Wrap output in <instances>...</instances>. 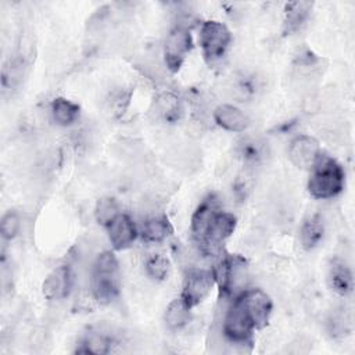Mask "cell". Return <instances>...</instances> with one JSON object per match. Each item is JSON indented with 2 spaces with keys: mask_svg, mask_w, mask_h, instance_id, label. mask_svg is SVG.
Masks as SVG:
<instances>
[{
  "mask_svg": "<svg viewBox=\"0 0 355 355\" xmlns=\"http://www.w3.org/2000/svg\"><path fill=\"white\" fill-rule=\"evenodd\" d=\"M345 184L343 166L330 155L320 153L311 166L308 191L315 198H333L340 194Z\"/></svg>",
  "mask_w": 355,
  "mask_h": 355,
  "instance_id": "1",
  "label": "cell"
},
{
  "mask_svg": "<svg viewBox=\"0 0 355 355\" xmlns=\"http://www.w3.org/2000/svg\"><path fill=\"white\" fill-rule=\"evenodd\" d=\"M121 288L119 263L111 251H103L97 255L92 269V293L100 304L114 301Z\"/></svg>",
  "mask_w": 355,
  "mask_h": 355,
  "instance_id": "2",
  "label": "cell"
},
{
  "mask_svg": "<svg viewBox=\"0 0 355 355\" xmlns=\"http://www.w3.org/2000/svg\"><path fill=\"white\" fill-rule=\"evenodd\" d=\"M232 42L229 28L219 21H205L200 29V46L208 62L219 60Z\"/></svg>",
  "mask_w": 355,
  "mask_h": 355,
  "instance_id": "3",
  "label": "cell"
},
{
  "mask_svg": "<svg viewBox=\"0 0 355 355\" xmlns=\"http://www.w3.org/2000/svg\"><path fill=\"white\" fill-rule=\"evenodd\" d=\"M254 330L255 324L247 312L240 295H237L225 316L223 333L230 341L244 344L251 340Z\"/></svg>",
  "mask_w": 355,
  "mask_h": 355,
  "instance_id": "4",
  "label": "cell"
},
{
  "mask_svg": "<svg viewBox=\"0 0 355 355\" xmlns=\"http://www.w3.org/2000/svg\"><path fill=\"white\" fill-rule=\"evenodd\" d=\"M193 49V37L187 28L175 26L166 36L164 58L171 72H178Z\"/></svg>",
  "mask_w": 355,
  "mask_h": 355,
  "instance_id": "5",
  "label": "cell"
},
{
  "mask_svg": "<svg viewBox=\"0 0 355 355\" xmlns=\"http://www.w3.org/2000/svg\"><path fill=\"white\" fill-rule=\"evenodd\" d=\"M214 283L215 280H214L212 272L202 270V269H193L187 272L184 277L180 298L191 309L204 301V298L212 290Z\"/></svg>",
  "mask_w": 355,
  "mask_h": 355,
  "instance_id": "6",
  "label": "cell"
},
{
  "mask_svg": "<svg viewBox=\"0 0 355 355\" xmlns=\"http://www.w3.org/2000/svg\"><path fill=\"white\" fill-rule=\"evenodd\" d=\"M236 223H237V219L233 214L218 211L207 226L205 234L200 241L201 247L204 250H209L212 247L219 245L222 241H225L227 237L232 236V233L236 229Z\"/></svg>",
  "mask_w": 355,
  "mask_h": 355,
  "instance_id": "7",
  "label": "cell"
},
{
  "mask_svg": "<svg viewBox=\"0 0 355 355\" xmlns=\"http://www.w3.org/2000/svg\"><path fill=\"white\" fill-rule=\"evenodd\" d=\"M240 298L250 313L255 329H262L266 326L269 316L272 313V301L269 295L262 291L261 288H251L247 291H243L240 294Z\"/></svg>",
  "mask_w": 355,
  "mask_h": 355,
  "instance_id": "8",
  "label": "cell"
},
{
  "mask_svg": "<svg viewBox=\"0 0 355 355\" xmlns=\"http://www.w3.org/2000/svg\"><path fill=\"white\" fill-rule=\"evenodd\" d=\"M320 153L319 141L308 135L294 137L288 146V157L291 162L301 169H309Z\"/></svg>",
  "mask_w": 355,
  "mask_h": 355,
  "instance_id": "9",
  "label": "cell"
},
{
  "mask_svg": "<svg viewBox=\"0 0 355 355\" xmlns=\"http://www.w3.org/2000/svg\"><path fill=\"white\" fill-rule=\"evenodd\" d=\"M72 284H73V275L71 268L67 265L58 266L44 279L43 295L50 301L62 300L71 293Z\"/></svg>",
  "mask_w": 355,
  "mask_h": 355,
  "instance_id": "10",
  "label": "cell"
},
{
  "mask_svg": "<svg viewBox=\"0 0 355 355\" xmlns=\"http://www.w3.org/2000/svg\"><path fill=\"white\" fill-rule=\"evenodd\" d=\"M245 265V259L239 255L225 254L212 268V276L220 293L229 294L234 283L239 268Z\"/></svg>",
  "mask_w": 355,
  "mask_h": 355,
  "instance_id": "11",
  "label": "cell"
},
{
  "mask_svg": "<svg viewBox=\"0 0 355 355\" xmlns=\"http://www.w3.org/2000/svg\"><path fill=\"white\" fill-rule=\"evenodd\" d=\"M108 237L115 250H123L129 247L137 237V229L126 214H119L108 226Z\"/></svg>",
  "mask_w": 355,
  "mask_h": 355,
  "instance_id": "12",
  "label": "cell"
},
{
  "mask_svg": "<svg viewBox=\"0 0 355 355\" xmlns=\"http://www.w3.org/2000/svg\"><path fill=\"white\" fill-rule=\"evenodd\" d=\"M330 288L338 295H348L354 288V276L348 263L340 258L331 259L327 275Z\"/></svg>",
  "mask_w": 355,
  "mask_h": 355,
  "instance_id": "13",
  "label": "cell"
},
{
  "mask_svg": "<svg viewBox=\"0 0 355 355\" xmlns=\"http://www.w3.org/2000/svg\"><path fill=\"white\" fill-rule=\"evenodd\" d=\"M215 122L229 132H244L250 126V119L240 108L232 104H222L214 110Z\"/></svg>",
  "mask_w": 355,
  "mask_h": 355,
  "instance_id": "14",
  "label": "cell"
},
{
  "mask_svg": "<svg viewBox=\"0 0 355 355\" xmlns=\"http://www.w3.org/2000/svg\"><path fill=\"white\" fill-rule=\"evenodd\" d=\"M218 211H219V204H218V198L214 194H209L208 197H205L200 202V205L196 208L191 216V232L198 243L202 240L209 220Z\"/></svg>",
  "mask_w": 355,
  "mask_h": 355,
  "instance_id": "15",
  "label": "cell"
},
{
  "mask_svg": "<svg viewBox=\"0 0 355 355\" xmlns=\"http://www.w3.org/2000/svg\"><path fill=\"white\" fill-rule=\"evenodd\" d=\"M312 10L311 1H291L284 7V33L297 31L309 17Z\"/></svg>",
  "mask_w": 355,
  "mask_h": 355,
  "instance_id": "16",
  "label": "cell"
},
{
  "mask_svg": "<svg viewBox=\"0 0 355 355\" xmlns=\"http://www.w3.org/2000/svg\"><path fill=\"white\" fill-rule=\"evenodd\" d=\"M324 234V225L320 215L315 214L305 219L300 230V240L305 250L315 248Z\"/></svg>",
  "mask_w": 355,
  "mask_h": 355,
  "instance_id": "17",
  "label": "cell"
},
{
  "mask_svg": "<svg viewBox=\"0 0 355 355\" xmlns=\"http://www.w3.org/2000/svg\"><path fill=\"white\" fill-rule=\"evenodd\" d=\"M79 105L68 98L57 97L51 103V114L54 121L61 126L72 125L79 116Z\"/></svg>",
  "mask_w": 355,
  "mask_h": 355,
  "instance_id": "18",
  "label": "cell"
},
{
  "mask_svg": "<svg viewBox=\"0 0 355 355\" xmlns=\"http://www.w3.org/2000/svg\"><path fill=\"white\" fill-rule=\"evenodd\" d=\"M172 233V226L169 220L164 216L161 218H150L143 223L141 237L146 241L159 243L165 240Z\"/></svg>",
  "mask_w": 355,
  "mask_h": 355,
  "instance_id": "19",
  "label": "cell"
},
{
  "mask_svg": "<svg viewBox=\"0 0 355 355\" xmlns=\"http://www.w3.org/2000/svg\"><path fill=\"white\" fill-rule=\"evenodd\" d=\"M190 319V308L183 302V300L179 297L173 300L166 311H165V323L168 324L169 329L178 330L187 324Z\"/></svg>",
  "mask_w": 355,
  "mask_h": 355,
  "instance_id": "20",
  "label": "cell"
},
{
  "mask_svg": "<svg viewBox=\"0 0 355 355\" xmlns=\"http://www.w3.org/2000/svg\"><path fill=\"white\" fill-rule=\"evenodd\" d=\"M111 349V338L100 334V333H90L82 341L80 345L76 348L75 352L79 354H107Z\"/></svg>",
  "mask_w": 355,
  "mask_h": 355,
  "instance_id": "21",
  "label": "cell"
},
{
  "mask_svg": "<svg viewBox=\"0 0 355 355\" xmlns=\"http://www.w3.org/2000/svg\"><path fill=\"white\" fill-rule=\"evenodd\" d=\"M121 212L118 211V204L114 198L110 197H104L101 200L97 201L96 209H94V215H96V220L103 225V226H108Z\"/></svg>",
  "mask_w": 355,
  "mask_h": 355,
  "instance_id": "22",
  "label": "cell"
},
{
  "mask_svg": "<svg viewBox=\"0 0 355 355\" xmlns=\"http://www.w3.org/2000/svg\"><path fill=\"white\" fill-rule=\"evenodd\" d=\"M171 270V263L166 257L154 254L146 261V272L154 280H164Z\"/></svg>",
  "mask_w": 355,
  "mask_h": 355,
  "instance_id": "23",
  "label": "cell"
},
{
  "mask_svg": "<svg viewBox=\"0 0 355 355\" xmlns=\"http://www.w3.org/2000/svg\"><path fill=\"white\" fill-rule=\"evenodd\" d=\"M158 111L162 115V118L168 122H173L179 118L180 114V103L179 98L171 93H165L158 97L157 101Z\"/></svg>",
  "mask_w": 355,
  "mask_h": 355,
  "instance_id": "24",
  "label": "cell"
},
{
  "mask_svg": "<svg viewBox=\"0 0 355 355\" xmlns=\"http://www.w3.org/2000/svg\"><path fill=\"white\" fill-rule=\"evenodd\" d=\"M239 154L245 162H258L265 157V143L255 139L243 140L239 147Z\"/></svg>",
  "mask_w": 355,
  "mask_h": 355,
  "instance_id": "25",
  "label": "cell"
},
{
  "mask_svg": "<svg viewBox=\"0 0 355 355\" xmlns=\"http://www.w3.org/2000/svg\"><path fill=\"white\" fill-rule=\"evenodd\" d=\"M19 227H21V220L15 211H8L3 215L1 223H0L3 239H6V240L14 239L18 234Z\"/></svg>",
  "mask_w": 355,
  "mask_h": 355,
  "instance_id": "26",
  "label": "cell"
}]
</instances>
